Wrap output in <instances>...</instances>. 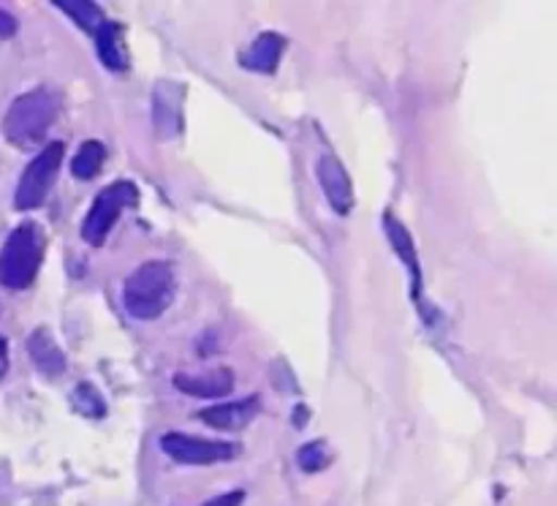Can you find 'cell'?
<instances>
[{
    "mask_svg": "<svg viewBox=\"0 0 557 506\" xmlns=\"http://www.w3.org/2000/svg\"><path fill=\"white\" fill-rule=\"evenodd\" d=\"M174 286V267L169 261H145L123 281L120 299L125 313L136 321L158 319L172 305Z\"/></svg>",
    "mask_w": 557,
    "mask_h": 506,
    "instance_id": "cell-1",
    "label": "cell"
},
{
    "mask_svg": "<svg viewBox=\"0 0 557 506\" xmlns=\"http://www.w3.org/2000/svg\"><path fill=\"white\" fill-rule=\"evenodd\" d=\"M60 101L47 87H36L11 101L3 118V136L20 150H33L47 139L54 118H58Z\"/></svg>",
    "mask_w": 557,
    "mask_h": 506,
    "instance_id": "cell-2",
    "label": "cell"
},
{
    "mask_svg": "<svg viewBox=\"0 0 557 506\" xmlns=\"http://www.w3.org/2000/svg\"><path fill=\"white\" fill-rule=\"evenodd\" d=\"M44 261V234L41 226L33 221L20 223L14 232L5 237L0 248V283L11 292L27 288L38 275V267Z\"/></svg>",
    "mask_w": 557,
    "mask_h": 506,
    "instance_id": "cell-3",
    "label": "cell"
},
{
    "mask_svg": "<svg viewBox=\"0 0 557 506\" xmlns=\"http://www.w3.org/2000/svg\"><path fill=\"white\" fill-rule=\"evenodd\" d=\"M139 201V188L131 180H114L112 185L101 190V194L92 199L90 210H87L85 221H82V239L92 248L107 243L109 232H112L114 223L120 221L125 210L136 207Z\"/></svg>",
    "mask_w": 557,
    "mask_h": 506,
    "instance_id": "cell-4",
    "label": "cell"
},
{
    "mask_svg": "<svg viewBox=\"0 0 557 506\" xmlns=\"http://www.w3.org/2000/svg\"><path fill=\"white\" fill-rule=\"evenodd\" d=\"M63 141H49V145H44L41 152L27 163L14 190L16 210H36V207H41L44 201H47L49 190H52L54 185V177H58L60 172V163H63Z\"/></svg>",
    "mask_w": 557,
    "mask_h": 506,
    "instance_id": "cell-5",
    "label": "cell"
},
{
    "mask_svg": "<svg viewBox=\"0 0 557 506\" xmlns=\"http://www.w3.org/2000/svg\"><path fill=\"white\" fill-rule=\"evenodd\" d=\"M161 449L166 452L172 460L183 462V466H212V462H226L239 455L237 444L201 439V435L188 433H163Z\"/></svg>",
    "mask_w": 557,
    "mask_h": 506,
    "instance_id": "cell-6",
    "label": "cell"
},
{
    "mask_svg": "<svg viewBox=\"0 0 557 506\" xmlns=\"http://www.w3.org/2000/svg\"><path fill=\"white\" fill-rule=\"evenodd\" d=\"M315 177H319V185L332 210L337 215H348L354 207V183L346 169H343V163L335 156H321L315 161Z\"/></svg>",
    "mask_w": 557,
    "mask_h": 506,
    "instance_id": "cell-7",
    "label": "cell"
},
{
    "mask_svg": "<svg viewBox=\"0 0 557 506\" xmlns=\"http://www.w3.org/2000/svg\"><path fill=\"white\" fill-rule=\"evenodd\" d=\"M183 98L185 90L177 82H158L152 96V120L161 136H174L183 128Z\"/></svg>",
    "mask_w": 557,
    "mask_h": 506,
    "instance_id": "cell-8",
    "label": "cell"
},
{
    "mask_svg": "<svg viewBox=\"0 0 557 506\" xmlns=\"http://www.w3.org/2000/svg\"><path fill=\"white\" fill-rule=\"evenodd\" d=\"M259 411H261V400L256 395H250V397H243V400L201 408L199 419L218 430H245L250 422H253Z\"/></svg>",
    "mask_w": 557,
    "mask_h": 506,
    "instance_id": "cell-9",
    "label": "cell"
},
{
    "mask_svg": "<svg viewBox=\"0 0 557 506\" xmlns=\"http://www.w3.org/2000/svg\"><path fill=\"white\" fill-rule=\"evenodd\" d=\"M174 386L185 395L215 400L234 390V373L228 368H212L205 373H174Z\"/></svg>",
    "mask_w": 557,
    "mask_h": 506,
    "instance_id": "cell-10",
    "label": "cell"
},
{
    "mask_svg": "<svg viewBox=\"0 0 557 506\" xmlns=\"http://www.w3.org/2000/svg\"><path fill=\"white\" fill-rule=\"evenodd\" d=\"M283 47H286V38L281 33H261L243 54H239V63L243 69L256 71V74H272L281 63Z\"/></svg>",
    "mask_w": 557,
    "mask_h": 506,
    "instance_id": "cell-11",
    "label": "cell"
},
{
    "mask_svg": "<svg viewBox=\"0 0 557 506\" xmlns=\"http://www.w3.org/2000/svg\"><path fill=\"white\" fill-rule=\"evenodd\" d=\"M96 49L101 65H107L109 71H125L128 69V49H125V30L120 22L107 20L96 30Z\"/></svg>",
    "mask_w": 557,
    "mask_h": 506,
    "instance_id": "cell-12",
    "label": "cell"
},
{
    "mask_svg": "<svg viewBox=\"0 0 557 506\" xmlns=\"http://www.w3.org/2000/svg\"><path fill=\"white\" fill-rule=\"evenodd\" d=\"M27 354H30L33 365L41 370L44 375L54 379L65 370V354L60 351V346L54 343V337L49 335V330H33L27 337Z\"/></svg>",
    "mask_w": 557,
    "mask_h": 506,
    "instance_id": "cell-13",
    "label": "cell"
},
{
    "mask_svg": "<svg viewBox=\"0 0 557 506\" xmlns=\"http://www.w3.org/2000/svg\"><path fill=\"white\" fill-rule=\"evenodd\" d=\"M54 9L63 11L71 22H76V25H79L85 33H90V36H96L98 27L107 22L101 5L90 3V0H58Z\"/></svg>",
    "mask_w": 557,
    "mask_h": 506,
    "instance_id": "cell-14",
    "label": "cell"
},
{
    "mask_svg": "<svg viewBox=\"0 0 557 506\" xmlns=\"http://www.w3.org/2000/svg\"><path fill=\"white\" fill-rule=\"evenodd\" d=\"M384 226H386V234H389L392 245H395V250H397V254H400V259L406 261L408 267H411V272H413V294H417V299H419V286H422V272H419L417 256H413L411 234L406 232V226H403V223L397 221L395 215H384Z\"/></svg>",
    "mask_w": 557,
    "mask_h": 506,
    "instance_id": "cell-15",
    "label": "cell"
},
{
    "mask_svg": "<svg viewBox=\"0 0 557 506\" xmlns=\"http://www.w3.org/2000/svg\"><path fill=\"white\" fill-rule=\"evenodd\" d=\"M107 158V147L98 139L82 141V147L76 150L74 161H71V174L76 180H92L98 172H101V163Z\"/></svg>",
    "mask_w": 557,
    "mask_h": 506,
    "instance_id": "cell-16",
    "label": "cell"
},
{
    "mask_svg": "<svg viewBox=\"0 0 557 506\" xmlns=\"http://www.w3.org/2000/svg\"><path fill=\"white\" fill-rule=\"evenodd\" d=\"M71 406L76 414L90 419H101L107 414V400H103L101 392L90 384V381H82L74 392H71Z\"/></svg>",
    "mask_w": 557,
    "mask_h": 506,
    "instance_id": "cell-17",
    "label": "cell"
},
{
    "mask_svg": "<svg viewBox=\"0 0 557 506\" xmlns=\"http://www.w3.org/2000/svg\"><path fill=\"white\" fill-rule=\"evenodd\" d=\"M330 460H332V455H330V449H326L324 441H310V444H305L302 449L297 452L299 468L308 473H319L321 468L330 466Z\"/></svg>",
    "mask_w": 557,
    "mask_h": 506,
    "instance_id": "cell-18",
    "label": "cell"
},
{
    "mask_svg": "<svg viewBox=\"0 0 557 506\" xmlns=\"http://www.w3.org/2000/svg\"><path fill=\"white\" fill-rule=\"evenodd\" d=\"M16 30H20V22H16V16L0 5V38H14Z\"/></svg>",
    "mask_w": 557,
    "mask_h": 506,
    "instance_id": "cell-19",
    "label": "cell"
},
{
    "mask_svg": "<svg viewBox=\"0 0 557 506\" xmlns=\"http://www.w3.org/2000/svg\"><path fill=\"white\" fill-rule=\"evenodd\" d=\"M243 501H245V490H232V493L215 495V498H210L201 506H239Z\"/></svg>",
    "mask_w": 557,
    "mask_h": 506,
    "instance_id": "cell-20",
    "label": "cell"
},
{
    "mask_svg": "<svg viewBox=\"0 0 557 506\" xmlns=\"http://www.w3.org/2000/svg\"><path fill=\"white\" fill-rule=\"evenodd\" d=\"M5 370H9V341L0 335V379L5 375Z\"/></svg>",
    "mask_w": 557,
    "mask_h": 506,
    "instance_id": "cell-21",
    "label": "cell"
}]
</instances>
